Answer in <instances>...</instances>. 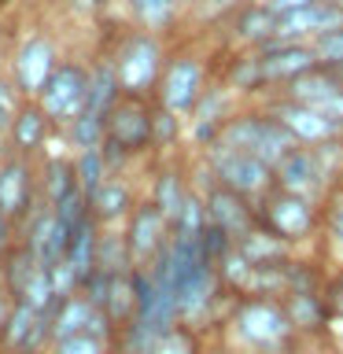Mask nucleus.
I'll use <instances>...</instances> for the list:
<instances>
[{
  "label": "nucleus",
  "mask_w": 343,
  "mask_h": 354,
  "mask_svg": "<svg viewBox=\"0 0 343 354\" xmlns=\"http://www.w3.org/2000/svg\"><path fill=\"white\" fill-rule=\"evenodd\" d=\"M85 199H89V214H93L100 225H122L126 214L133 210V203L140 199V192H137V185H133L129 174H107Z\"/></svg>",
  "instance_id": "obj_21"
},
{
  "label": "nucleus",
  "mask_w": 343,
  "mask_h": 354,
  "mask_svg": "<svg viewBox=\"0 0 343 354\" xmlns=\"http://www.w3.org/2000/svg\"><path fill=\"white\" fill-rule=\"evenodd\" d=\"M218 26H225L229 52H248V48H259V44H266L273 37L277 15L266 8V0H243L237 11H229V15L218 22Z\"/></svg>",
  "instance_id": "obj_19"
},
{
  "label": "nucleus",
  "mask_w": 343,
  "mask_h": 354,
  "mask_svg": "<svg viewBox=\"0 0 343 354\" xmlns=\"http://www.w3.org/2000/svg\"><path fill=\"white\" fill-rule=\"evenodd\" d=\"M188 188H192V181H188V166L177 162V155H174V159H155V177H151V185H148L144 196L163 210L166 221H174L181 203H185V196H188Z\"/></svg>",
  "instance_id": "obj_24"
},
{
  "label": "nucleus",
  "mask_w": 343,
  "mask_h": 354,
  "mask_svg": "<svg viewBox=\"0 0 343 354\" xmlns=\"http://www.w3.org/2000/svg\"><path fill=\"white\" fill-rule=\"evenodd\" d=\"M0 74H8V44L0 41Z\"/></svg>",
  "instance_id": "obj_52"
},
{
  "label": "nucleus",
  "mask_w": 343,
  "mask_h": 354,
  "mask_svg": "<svg viewBox=\"0 0 343 354\" xmlns=\"http://www.w3.org/2000/svg\"><path fill=\"white\" fill-rule=\"evenodd\" d=\"M104 317L115 325V332L126 325V321L137 314V288H133V270L126 273H111V284H107V299H104Z\"/></svg>",
  "instance_id": "obj_33"
},
{
  "label": "nucleus",
  "mask_w": 343,
  "mask_h": 354,
  "mask_svg": "<svg viewBox=\"0 0 343 354\" xmlns=\"http://www.w3.org/2000/svg\"><path fill=\"white\" fill-rule=\"evenodd\" d=\"M122 236H126V248H129V262L148 266L163 251V243L170 240V221L163 218V210L148 196H140L126 214V221H122Z\"/></svg>",
  "instance_id": "obj_13"
},
{
  "label": "nucleus",
  "mask_w": 343,
  "mask_h": 354,
  "mask_svg": "<svg viewBox=\"0 0 343 354\" xmlns=\"http://www.w3.org/2000/svg\"><path fill=\"white\" fill-rule=\"evenodd\" d=\"M259 55V71H262V82H266V96H273L281 85H288L292 77L306 74L314 63V52H310L306 41H277L270 37L259 48H251Z\"/></svg>",
  "instance_id": "obj_15"
},
{
  "label": "nucleus",
  "mask_w": 343,
  "mask_h": 354,
  "mask_svg": "<svg viewBox=\"0 0 343 354\" xmlns=\"http://www.w3.org/2000/svg\"><path fill=\"white\" fill-rule=\"evenodd\" d=\"M259 104L270 111V115L281 122L288 133H292V140L303 144V148H317V144H325V140L343 137V126L336 118H328L325 111H317V107L299 104V100H288V96L273 93V96L259 100Z\"/></svg>",
  "instance_id": "obj_10"
},
{
  "label": "nucleus",
  "mask_w": 343,
  "mask_h": 354,
  "mask_svg": "<svg viewBox=\"0 0 343 354\" xmlns=\"http://www.w3.org/2000/svg\"><path fill=\"white\" fill-rule=\"evenodd\" d=\"M232 243H237V251L248 262H254V266H259V262H284L288 254H295L292 243H284L281 236H273L266 225H259V221H254V225L243 232V236H237Z\"/></svg>",
  "instance_id": "obj_32"
},
{
  "label": "nucleus",
  "mask_w": 343,
  "mask_h": 354,
  "mask_svg": "<svg viewBox=\"0 0 343 354\" xmlns=\"http://www.w3.org/2000/svg\"><path fill=\"white\" fill-rule=\"evenodd\" d=\"M185 4H196V0H185Z\"/></svg>",
  "instance_id": "obj_57"
},
{
  "label": "nucleus",
  "mask_w": 343,
  "mask_h": 354,
  "mask_svg": "<svg viewBox=\"0 0 343 354\" xmlns=\"http://www.w3.org/2000/svg\"><path fill=\"white\" fill-rule=\"evenodd\" d=\"M288 354H295V351H288Z\"/></svg>",
  "instance_id": "obj_58"
},
{
  "label": "nucleus",
  "mask_w": 343,
  "mask_h": 354,
  "mask_svg": "<svg viewBox=\"0 0 343 354\" xmlns=\"http://www.w3.org/2000/svg\"><path fill=\"white\" fill-rule=\"evenodd\" d=\"M277 96H288V100H299V104H306V107H317L343 126V88H340L336 74H332L328 66H310L306 74H299L288 85L277 88Z\"/></svg>",
  "instance_id": "obj_18"
},
{
  "label": "nucleus",
  "mask_w": 343,
  "mask_h": 354,
  "mask_svg": "<svg viewBox=\"0 0 343 354\" xmlns=\"http://www.w3.org/2000/svg\"><path fill=\"white\" fill-rule=\"evenodd\" d=\"M19 299H26V303L37 310V314H52V310L59 306V295H55V284H52V270H48V266H37V270H33L30 284L22 288Z\"/></svg>",
  "instance_id": "obj_38"
},
{
  "label": "nucleus",
  "mask_w": 343,
  "mask_h": 354,
  "mask_svg": "<svg viewBox=\"0 0 343 354\" xmlns=\"http://www.w3.org/2000/svg\"><path fill=\"white\" fill-rule=\"evenodd\" d=\"M321 232L343 251V188H332L321 203Z\"/></svg>",
  "instance_id": "obj_42"
},
{
  "label": "nucleus",
  "mask_w": 343,
  "mask_h": 354,
  "mask_svg": "<svg viewBox=\"0 0 343 354\" xmlns=\"http://www.w3.org/2000/svg\"><path fill=\"white\" fill-rule=\"evenodd\" d=\"M59 137L66 144V151H85V148H100L104 140V115H93V111H82L77 118H71L59 129Z\"/></svg>",
  "instance_id": "obj_37"
},
{
  "label": "nucleus",
  "mask_w": 343,
  "mask_h": 354,
  "mask_svg": "<svg viewBox=\"0 0 343 354\" xmlns=\"http://www.w3.org/2000/svg\"><path fill=\"white\" fill-rule=\"evenodd\" d=\"M37 354H44V351H37Z\"/></svg>",
  "instance_id": "obj_59"
},
{
  "label": "nucleus",
  "mask_w": 343,
  "mask_h": 354,
  "mask_svg": "<svg viewBox=\"0 0 343 354\" xmlns=\"http://www.w3.org/2000/svg\"><path fill=\"white\" fill-rule=\"evenodd\" d=\"M126 8V22L151 33L170 37L174 30H181L188 22V4L185 0H122Z\"/></svg>",
  "instance_id": "obj_25"
},
{
  "label": "nucleus",
  "mask_w": 343,
  "mask_h": 354,
  "mask_svg": "<svg viewBox=\"0 0 343 354\" xmlns=\"http://www.w3.org/2000/svg\"><path fill=\"white\" fill-rule=\"evenodd\" d=\"M100 155H104V166H107V174H129V166L137 162L133 155L122 148L118 140H111V137H104L100 140Z\"/></svg>",
  "instance_id": "obj_47"
},
{
  "label": "nucleus",
  "mask_w": 343,
  "mask_h": 354,
  "mask_svg": "<svg viewBox=\"0 0 343 354\" xmlns=\"http://www.w3.org/2000/svg\"><path fill=\"white\" fill-rule=\"evenodd\" d=\"M48 354H111L107 351V343L93 336V332H74V336H66V339H55Z\"/></svg>",
  "instance_id": "obj_45"
},
{
  "label": "nucleus",
  "mask_w": 343,
  "mask_h": 354,
  "mask_svg": "<svg viewBox=\"0 0 343 354\" xmlns=\"http://www.w3.org/2000/svg\"><path fill=\"white\" fill-rule=\"evenodd\" d=\"M93 314H96V306L82 292H71L66 299H59V306L52 310V343L74 336V332H85Z\"/></svg>",
  "instance_id": "obj_34"
},
{
  "label": "nucleus",
  "mask_w": 343,
  "mask_h": 354,
  "mask_svg": "<svg viewBox=\"0 0 343 354\" xmlns=\"http://www.w3.org/2000/svg\"><path fill=\"white\" fill-rule=\"evenodd\" d=\"M41 207L37 196V159L26 155H4L0 159V210L22 229L26 218Z\"/></svg>",
  "instance_id": "obj_11"
},
{
  "label": "nucleus",
  "mask_w": 343,
  "mask_h": 354,
  "mask_svg": "<svg viewBox=\"0 0 343 354\" xmlns=\"http://www.w3.org/2000/svg\"><path fill=\"white\" fill-rule=\"evenodd\" d=\"M207 225V203H203V192H196V188H188L181 210H177V218L170 221V232H181V236H199Z\"/></svg>",
  "instance_id": "obj_39"
},
{
  "label": "nucleus",
  "mask_w": 343,
  "mask_h": 354,
  "mask_svg": "<svg viewBox=\"0 0 343 354\" xmlns=\"http://www.w3.org/2000/svg\"><path fill=\"white\" fill-rule=\"evenodd\" d=\"M273 185L288 188V192H295V196L314 199V203H325V196L336 188V181H332L328 170L321 166L317 151L303 148V144H295V148L273 166Z\"/></svg>",
  "instance_id": "obj_12"
},
{
  "label": "nucleus",
  "mask_w": 343,
  "mask_h": 354,
  "mask_svg": "<svg viewBox=\"0 0 343 354\" xmlns=\"http://www.w3.org/2000/svg\"><path fill=\"white\" fill-rule=\"evenodd\" d=\"M332 74H336V82H340V88H343V63H340V66H332Z\"/></svg>",
  "instance_id": "obj_53"
},
{
  "label": "nucleus",
  "mask_w": 343,
  "mask_h": 354,
  "mask_svg": "<svg viewBox=\"0 0 343 354\" xmlns=\"http://www.w3.org/2000/svg\"><path fill=\"white\" fill-rule=\"evenodd\" d=\"M151 354H199V332L192 325H181V321H177L166 336H159Z\"/></svg>",
  "instance_id": "obj_41"
},
{
  "label": "nucleus",
  "mask_w": 343,
  "mask_h": 354,
  "mask_svg": "<svg viewBox=\"0 0 343 354\" xmlns=\"http://www.w3.org/2000/svg\"><path fill=\"white\" fill-rule=\"evenodd\" d=\"M77 192L74 155L71 151H44L37 159V196L44 207H59L66 196Z\"/></svg>",
  "instance_id": "obj_26"
},
{
  "label": "nucleus",
  "mask_w": 343,
  "mask_h": 354,
  "mask_svg": "<svg viewBox=\"0 0 343 354\" xmlns=\"http://www.w3.org/2000/svg\"><path fill=\"white\" fill-rule=\"evenodd\" d=\"M214 82V63L203 48L196 44H170L159 74V85H155V100L163 107H170L174 115L188 118V111L196 107V100L203 96V88Z\"/></svg>",
  "instance_id": "obj_3"
},
{
  "label": "nucleus",
  "mask_w": 343,
  "mask_h": 354,
  "mask_svg": "<svg viewBox=\"0 0 343 354\" xmlns=\"http://www.w3.org/2000/svg\"><path fill=\"white\" fill-rule=\"evenodd\" d=\"M96 236H100V221H96L93 214H85V218L74 225V232H71V243H66L63 262L74 270V277H77V288H82V281H85V277L96 270Z\"/></svg>",
  "instance_id": "obj_30"
},
{
  "label": "nucleus",
  "mask_w": 343,
  "mask_h": 354,
  "mask_svg": "<svg viewBox=\"0 0 343 354\" xmlns=\"http://www.w3.org/2000/svg\"><path fill=\"white\" fill-rule=\"evenodd\" d=\"M71 232L74 229H66L59 218H55V210L52 207H37L33 214L26 218V225L19 229V240L26 243V248L37 254V262L41 266H52L55 262H63V254H66V243H71Z\"/></svg>",
  "instance_id": "obj_20"
},
{
  "label": "nucleus",
  "mask_w": 343,
  "mask_h": 354,
  "mask_svg": "<svg viewBox=\"0 0 343 354\" xmlns=\"http://www.w3.org/2000/svg\"><path fill=\"white\" fill-rule=\"evenodd\" d=\"M306 4H314V0H266V8H270L273 15H288V11L306 8Z\"/></svg>",
  "instance_id": "obj_50"
},
{
  "label": "nucleus",
  "mask_w": 343,
  "mask_h": 354,
  "mask_svg": "<svg viewBox=\"0 0 343 354\" xmlns=\"http://www.w3.org/2000/svg\"><path fill=\"white\" fill-rule=\"evenodd\" d=\"M185 144V118L151 96V159H174Z\"/></svg>",
  "instance_id": "obj_31"
},
{
  "label": "nucleus",
  "mask_w": 343,
  "mask_h": 354,
  "mask_svg": "<svg viewBox=\"0 0 343 354\" xmlns=\"http://www.w3.org/2000/svg\"><path fill=\"white\" fill-rule=\"evenodd\" d=\"M203 203H207V221L221 225L232 240L243 236V232L254 225V199L232 192V188L218 185V181L203 192Z\"/></svg>",
  "instance_id": "obj_23"
},
{
  "label": "nucleus",
  "mask_w": 343,
  "mask_h": 354,
  "mask_svg": "<svg viewBox=\"0 0 343 354\" xmlns=\"http://www.w3.org/2000/svg\"><path fill=\"white\" fill-rule=\"evenodd\" d=\"M166 52H170V37L126 22V30H118L115 37L107 41V55H111V63H115L122 93L126 96H155Z\"/></svg>",
  "instance_id": "obj_2"
},
{
  "label": "nucleus",
  "mask_w": 343,
  "mask_h": 354,
  "mask_svg": "<svg viewBox=\"0 0 343 354\" xmlns=\"http://www.w3.org/2000/svg\"><path fill=\"white\" fill-rule=\"evenodd\" d=\"M229 328L251 354H288L303 343L277 295H232Z\"/></svg>",
  "instance_id": "obj_1"
},
{
  "label": "nucleus",
  "mask_w": 343,
  "mask_h": 354,
  "mask_svg": "<svg viewBox=\"0 0 343 354\" xmlns=\"http://www.w3.org/2000/svg\"><path fill=\"white\" fill-rule=\"evenodd\" d=\"M174 299H177V317H181V325H192L199 332L210 317H214V306L225 299V288H221L214 266L203 262L192 277H185V281L174 288Z\"/></svg>",
  "instance_id": "obj_14"
},
{
  "label": "nucleus",
  "mask_w": 343,
  "mask_h": 354,
  "mask_svg": "<svg viewBox=\"0 0 343 354\" xmlns=\"http://www.w3.org/2000/svg\"><path fill=\"white\" fill-rule=\"evenodd\" d=\"M336 188H343V177H340V185H336Z\"/></svg>",
  "instance_id": "obj_56"
},
{
  "label": "nucleus",
  "mask_w": 343,
  "mask_h": 354,
  "mask_svg": "<svg viewBox=\"0 0 343 354\" xmlns=\"http://www.w3.org/2000/svg\"><path fill=\"white\" fill-rule=\"evenodd\" d=\"M328 4H336V8H340V11H343V0H328Z\"/></svg>",
  "instance_id": "obj_55"
},
{
  "label": "nucleus",
  "mask_w": 343,
  "mask_h": 354,
  "mask_svg": "<svg viewBox=\"0 0 343 354\" xmlns=\"http://www.w3.org/2000/svg\"><path fill=\"white\" fill-rule=\"evenodd\" d=\"M19 104H22L19 88L11 85V77H8V74H0V137L8 133V126H11V115L19 111Z\"/></svg>",
  "instance_id": "obj_48"
},
{
  "label": "nucleus",
  "mask_w": 343,
  "mask_h": 354,
  "mask_svg": "<svg viewBox=\"0 0 343 354\" xmlns=\"http://www.w3.org/2000/svg\"><path fill=\"white\" fill-rule=\"evenodd\" d=\"M243 0H196V4H188V22L192 26H218L221 19L229 15V11H237Z\"/></svg>",
  "instance_id": "obj_44"
},
{
  "label": "nucleus",
  "mask_w": 343,
  "mask_h": 354,
  "mask_svg": "<svg viewBox=\"0 0 343 354\" xmlns=\"http://www.w3.org/2000/svg\"><path fill=\"white\" fill-rule=\"evenodd\" d=\"M199 159L207 162V170L214 174L218 185L232 188V192L248 196V199H259L262 192L273 188V166L262 162L259 155L251 151H240V148H225V144H210V148L199 151Z\"/></svg>",
  "instance_id": "obj_8"
},
{
  "label": "nucleus",
  "mask_w": 343,
  "mask_h": 354,
  "mask_svg": "<svg viewBox=\"0 0 343 354\" xmlns=\"http://www.w3.org/2000/svg\"><path fill=\"white\" fill-rule=\"evenodd\" d=\"M254 221L266 225L273 236H281L284 243H310L321 232V203L306 196H295L288 188H270L254 199Z\"/></svg>",
  "instance_id": "obj_5"
},
{
  "label": "nucleus",
  "mask_w": 343,
  "mask_h": 354,
  "mask_svg": "<svg viewBox=\"0 0 343 354\" xmlns=\"http://www.w3.org/2000/svg\"><path fill=\"white\" fill-rule=\"evenodd\" d=\"M281 303H284V314H288V321H292V328H295L299 339L325 336L332 306L325 303V295H321V292H288V295H281Z\"/></svg>",
  "instance_id": "obj_27"
},
{
  "label": "nucleus",
  "mask_w": 343,
  "mask_h": 354,
  "mask_svg": "<svg viewBox=\"0 0 343 354\" xmlns=\"http://www.w3.org/2000/svg\"><path fill=\"white\" fill-rule=\"evenodd\" d=\"M59 41L48 30H30L8 48V77L19 88L22 100H37L44 82L52 77L55 63H59Z\"/></svg>",
  "instance_id": "obj_6"
},
{
  "label": "nucleus",
  "mask_w": 343,
  "mask_h": 354,
  "mask_svg": "<svg viewBox=\"0 0 343 354\" xmlns=\"http://www.w3.org/2000/svg\"><path fill=\"white\" fill-rule=\"evenodd\" d=\"M74 155V177H77V188L89 196L93 188L107 177V166H104V155L100 148H85V151H71Z\"/></svg>",
  "instance_id": "obj_40"
},
{
  "label": "nucleus",
  "mask_w": 343,
  "mask_h": 354,
  "mask_svg": "<svg viewBox=\"0 0 343 354\" xmlns=\"http://www.w3.org/2000/svg\"><path fill=\"white\" fill-rule=\"evenodd\" d=\"M199 248H203V259L214 266L221 254H225L229 248H232V236L221 225H214V221H207L203 225V232H199Z\"/></svg>",
  "instance_id": "obj_46"
},
{
  "label": "nucleus",
  "mask_w": 343,
  "mask_h": 354,
  "mask_svg": "<svg viewBox=\"0 0 343 354\" xmlns=\"http://www.w3.org/2000/svg\"><path fill=\"white\" fill-rule=\"evenodd\" d=\"M310 52H314L317 66H328V71H332V66H340L343 63V26L317 33V37L310 41Z\"/></svg>",
  "instance_id": "obj_43"
},
{
  "label": "nucleus",
  "mask_w": 343,
  "mask_h": 354,
  "mask_svg": "<svg viewBox=\"0 0 343 354\" xmlns=\"http://www.w3.org/2000/svg\"><path fill=\"white\" fill-rule=\"evenodd\" d=\"M118 96H122V88H118L115 63H111L107 48H100V52H93V59H89V104H85V111L107 115V107L115 104Z\"/></svg>",
  "instance_id": "obj_29"
},
{
  "label": "nucleus",
  "mask_w": 343,
  "mask_h": 354,
  "mask_svg": "<svg viewBox=\"0 0 343 354\" xmlns=\"http://www.w3.org/2000/svg\"><path fill=\"white\" fill-rule=\"evenodd\" d=\"M37 254H33L22 240H15L11 243V251L0 259V284L8 288V295L11 299H19L22 295V288L30 284V277H33V270H37Z\"/></svg>",
  "instance_id": "obj_35"
},
{
  "label": "nucleus",
  "mask_w": 343,
  "mask_h": 354,
  "mask_svg": "<svg viewBox=\"0 0 343 354\" xmlns=\"http://www.w3.org/2000/svg\"><path fill=\"white\" fill-rule=\"evenodd\" d=\"M15 240H19V225L4 214V210H0V259L11 251V243H15Z\"/></svg>",
  "instance_id": "obj_49"
},
{
  "label": "nucleus",
  "mask_w": 343,
  "mask_h": 354,
  "mask_svg": "<svg viewBox=\"0 0 343 354\" xmlns=\"http://www.w3.org/2000/svg\"><path fill=\"white\" fill-rule=\"evenodd\" d=\"M8 310H11V295H8V288L0 284V336H4V321H8Z\"/></svg>",
  "instance_id": "obj_51"
},
{
  "label": "nucleus",
  "mask_w": 343,
  "mask_h": 354,
  "mask_svg": "<svg viewBox=\"0 0 343 354\" xmlns=\"http://www.w3.org/2000/svg\"><path fill=\"white\" fill-rule=\"evenodd\" d=\"M221 82L237 93L243 104H259L266 100V82L259 71V55L251 48L248 52H229V63L221 66Z\"/></svg>",
  "instance_id": "obj_28"
},
{
  "label": "nucleus",
  "mask_w": 343,
  "mask_h": 354,
  "mask_svg": "<svg viewBox=\"0 0 343 354\" xmlns=\"http://www.w3.org/2000/svg\"><path fill=\"white\" fill-rule=\"evenodd\" d=\"M343 26V11L336 4H328V0H314V4L306 8H295L288 11V15H277V30L273 37L277 41H314L317 33L325 30H336Z\"/></svg>",
  "instance_id": "obj_22"
},
{
  "label": "nucleus",
  "mask_w": 343,
  "mask_h": 354,
  "mask_svg": "<svg viewBox=\"0 0 343 354\" xmlns=\"http://www.w3.org/2000/svg\"><path fill=\"white\" fill-rule=\"evenodd\" d=\"M104 137L118 140L133 159H151V96L122 93L104 115Z\"/></svg>",
  "instance_id": "obj_9"
},
{
  "label": "nucleus",
  "mask_w": 343,
  "mask_h": 354,
  "mask_svg": "<svg viewBox=\"0 0 343 354\" xmlns=\"http://www.w3.org/2000/svg\"><path fill=\"white\" fill-rule=\"evenodd\" d=\"M52 347V314H37L26 299H11L0 351L4 354H37Z\"/></svg>",
  "instance_id": "obj_16"
},
{
  "label": "nucleus",
  "mask_w": 343,
  "mask_h": 354,
  "mask_svg": "<svg viewBox=\"0 0 343 354\" xmlns=\"http://www.w3.org/2000/svg\"><path fill=\"white\" fill-rule=\"evenodd\" d=\"M218 144L251 151V155H259V159L270 162V166H277L288 151L295 148L292 133H288L262 104H240L225 118V126H221V133H218Z\"/></svg>",
  "instance_id": "obj_4"
},
{
  "label": "nucleus",
  "mask_w": 343,
  "mask_h": 354,
  "mask_svg": "<svg viewBox=\"0 0 343 354\" xmlns=\"http://www.w3.org/2000/svg\"><path fill=\"white\" fill-rule=\"evenodd\" d=\"M96 270H104V273H126V270H133L126 236H122V225H100V236H96Z\"/></svg>",
  "instance_id": "obj_36"
},
{
  "label": "nucleus",
  "mask_w": 343,
  "mask_h": 354,
  "mask_svg": "<svg viewBox=\"0 0 343 354\" xmlns=\"http://www.w3.org/2000/svg\"><path fill=\"white\" fill-rule=\"evenodd\" d=\"M41 111L52 118L55 129H63L71 118H77L89 104V59L82 55H59L52 77L37 93Z\"/></svg>",
  "instance_id": "obj_7"
},
{
  "label": "nucleus",
  "mask_w": 343,
  "mask_h": 354,
  "mask_svg": "<svg viewBox=\"0 0 343 354\" xmlns=\"http://www.w3.org/2000/svg\"><path fill=\"white\" fill-rule=\"evenodd\" d=\"M4 155H8V144H4V137H0V159H4Z\"/></svg>",
  "instance_id": "obj_54"
},
{
  "label": "nucleus",
  "mask_w": 343,
  "mask_h": 354,
  "mask_svg": "<svg viewBox=\"0 0 343 354\" xmlns=\"http://www.w3.org/2000/svg\"><path fill=\"white\" fill-rule=\"evenodd\" d=\"M55 133H59V129L52 126V118L41 111L37 100H22L19 111L11 115V126H8V133H4V144H8L11 155L41 159V155L48 151V144H52Z\"/></svg>",
  "instance_id": "obj_17"
}]
</instances>
